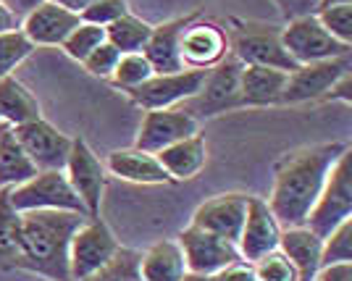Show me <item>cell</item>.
I'll return each mask as SVG.
<instances>
[{
  "instance_id": "836d02e7",
  "label": "cell",
  "mask_w": 352,
  "mask_h": 281,
  "mask_svg": "<svg viewBox=\"0 0 352 281\" xmlns=\"http://www.w3.org/2000/svg\"><path fill=\"white\" fill-rule=\"evenodd\" d=\"M318 21L321 27L334 40L344 45H352V5H331V8H321L318 11Z\"/></svg>"
},
{
  "instance_id": "5b68a950",
  "label": "cell",
  "mask_w": 352,
  "mask_h": 281,
  "mask_svg": "<svg viewBox=\"0 0 352 281\" xmlns=\"http://www.w3.org/2000/svg\"><path fill=\"white\" fill-rule=\"evenodd\" d=\"M229 56H234L242 66H263L294 71L297 63L281 45V30L268 24H242L229 34Z\"/></svg>"
},
{
  "instance_id": "f1b7e54d",
  "label": "cell",
  "mask_w": 352,
  "mask_h": 281,
  "mask_svg": "<svg viewBox=\"0 0 352 281\" xmlns=\"http://www.w3.org/2000/svg\"><path fill=\"white\" fill-rule=\"evenodd\" d=\"M155 74V69L150 66V60L145 58V53H126V56H121L116 63V69H113V74H111V82L121 87L124 92H132L137 89L140 85H145L150 76Z\"/></svg>"
},
{
  "instance_id": "d4e9b609",
  "label": "cell",
  "mask_w": 352,
  "mask_h": 281,
  "mask_svg": "<svg viewBox=\"0 0 352 281\" xmlns=\"http://www.w3.org/2000/svg\"><path fill=\"white\" fill-rule=\"evenodd\" d=\"M43 119L40 113V103L32 95L30 89L24 87L16 76H6L0 79V121L6 126H24L30 121Z\"/></svg>"
},
{
  "instance_id": "83f0119b",
  "label": "cell",
  "mask_w": 352,
  "mask_h": 281,
  "mask_svg": "<svg viewBox=\"0 0 352 281\" xmlns=\"http://www.w3.org/2000/svg\"><path fill=\"white\" fill-rule=\"evenodd\" d=\"M19 232L21 213L8 203V190H0V268H16L19 263Z\"/></svg>"
},
{
  "instance_id": "f6af8a7d",
  "label": "cell",
  "mask_w": 352,
  "mask_h": 281,
  "mask_svg": "<svg viewBox=\"0 0 352 281\" xmlns=\"http://www.w3.org/2000/svg\"><path fill=\"white\" fill-rule=\"evenodd\" d=\"M331 5H352V0H321V8H331Z\"/></svg>"
},
{
  "instance_id": "277c9868",
  "label": "cell",
  "mask_w": 352,
  "mask_h": 281,
  "mask_svg": "<svg viewBox=\"0 0 352 281\" xmlns=\"http://www.w3.org/2000/svg\"><path fill=\"white\" fill-rule=\"evenodd\" d=\"M8 203L16 213H32V210H72L87 216L82 200L72 190L66 171H37L30 181L8 190ZM89 218V216H87Z\"/></svg>"
},
{
  "instance_id": "4dcf8cb0",
  "label": "cell",
  "mask_w": 352,
  "mask_h": 281,
  "mask_svg": "<svg viewBox=\"0 0 352 281\" xmlns=\"http://www.w3.org/2000/svg\"><path fill=\"white\" fill-rule=\"evenodd\" d=\"M103 43H105L103 27H95V24H87V21H79V24L72 30V34L63 40L60 47H63V53H66L69 58L82 63L95 47H100Z\"/></svg>"
},
{
  "instance_id": "ba28073f",
  "label": "cell",
  "mask_w": 352,
  "mask_h": 281,
  "mask_svg": "<svg viewBox=\"0 0 352 281\" xmlns=\"http://www.w3.org/2000/svg\"><path fill=\"white\" fill-rule=\"evenodd\" d=\"M347 74H352L350 56H339V58L297 66L294 71L287 74L281 105H300V103H313V100H326L329 92L334 89V85Z\"/></svg>"
},
{
  "instance_id": "3957f363",
  "label": "cell",
  "mask_w": 352,
  "mask_h": 281,
  "mask_svg": "<svg viewBox=\"0 0 352 281\" xmlns=\"http://www.w3.org/2000/svg\"><path fill=\"white\" fill-rule=\"evenodd\" d=\"M352 153L347 150L323 184L313 210L308 213V226L316 237L326 239L339 223L352 218Z\"/></svg>"
},
{
  "instance_id": "7c38bea8",
  "label": "cell",
  "mask_w": 352,
  "mask_h": 281,
  "mask_svg": "<svg viewBox=\"0 0 352 281\" xmlns=\"http://www.w3.org/2000/svg\"><path fill=\"white\" fill-rule=\"evenodd\" d=\"M179 247L184 252V263L190 273L197 276H216L221 268L239 260V250L234 242L221 239L200 226H187L179 232Z\"/></svg>"
},
{
  "instance_id": "d6986e66",
  "label": "cell",
  "mask_w": 352,
  "mask_h": 281,
  "mask_svg": "<svg viewBox=\"0 0 352 281\" xmlns=\"http://www.w3.org/2000/svg\"><path fill=\"white\" fill-rule=\"evenodd\" d=\"M279 252L289 260L297 271L300 281H316V273L321 271L323 239L316 237L308 226H289L281 229Z\"/></svg>"
},
{
  "instance_id": "7402d4cb",
  "label": "cell",
  "mask_w": 352,
  "mask_h": 281,
  "mask_svg": "<svg viewBox=\"0 0 352 281\" xmlns=\"http://www.w3.org/2000/svg\"><path fill=\"white\" fill-rule=\"evenodd\" d=\"M284 85H287V71L263 69V66H242V76H239V100H242V108L281 105Z\"/></svg>"
},
{
  "instance_id": "ab89813d",
  "label": "cell",
  "mask_w": 352,
  "mask_h": 281,
  "mask_svg": "<svg viewBox=\"0 0 352 281\" xmlns=\"http://www.w3.org/2000/svg\"><path fill=\"white\" fill-rule=\"evenodd\" d=\"M316 281H352V263L321 266V271L316 273Z\"/></svg>"
},
{
  "instance_id": "4fadbf2b",
  "label": "cell",
  "mask_w": 352,
  "mask_h": 281,
  "mask_svg": "<svg viewBox=\"0 0 352 281\" xmlns=\"http://www.w3.org/2000/svg\"><path fill=\"white\" fill-rule=\"evenodd\" d=\"M197 129H200V121L184 108L147 111L142 124H140L134 148L150 153V155H158L161 150L171 148L174 142H182L192 134H197Z\"/></svg>"
},
{
  "instance_id": "d6a6232c",
  "label": "cell",
  "mask_w": 352,
  "mask_h": 281,
  "mask_svg": "<svg viewBox=\"0 0 352 281\" xmlns=\"http://www.w3.org/2000/svg\"><path fill=\"white\" fill-rule=\"evenodd\" d=\"M323 266H334V263H352V218L339 223L337 229L323 239L321 252Z\"/></svg>"
},
{
  "instance_id": "1f68e13d",
  "label": "cell",
  "mask_w": 352,
  "mask_h": 281,
  "mask_svg": "<svg viewBox=\"0 0 352 281\" xmlns=\"http://www.w3.org/2000/svg\"><path fill=\"white\" fill-rule=\"evenodd\" d=\"M87 281H142V276H140V252L118 247L113 260Z\"/></svg>"
},
{
  "instance_id": "8992f818",
  "label": "cell",
  "mask_w": 352,
  "mask_h": 281,
  "mask_svg": "<svg viewBox=\"0 0 352 281\" xmlns=\"http://www.w3.org/2000/svg\"><path fill=\"white\" fill-rule=\"evenodd\" d=\"M118 239L103 218H87L72 237L69 245V279L87 281L105 268L118 252Z\"/></svg>"
},
{
  "instance_id": "f546056e",
  "label": "cell",
  "mask_w": 352,
  "mask_h": 281,
  "mask_svg": "<svg viewBox=\"0 0 352 281\" xmlns=\"http://www.w3.org/2000/svg\"><path fill=\"white\" fill-rule=\"evenodd\" d=\"M34 45L27 40L21 30L0 34V79L14 76V71L32 56Z\"/></svg>"
},
{
  "instance_id": "5bb4252c",
  "label": "cell",
  "mask_w": 352,
  "mask_h": 281,
  "mask_svg": "<svg viewBox=\"0 0 352 281\" xmlns=\"http://www.w3.org/2000/svg\"><path fill=\"white\" fill-rule=\"evenodd\" d=\"M14 132L37 171H63L66 168L69 153H72V137L58 132L50 121H30L24 126H16Z\"/></svg>"
},
{
  "instance_id": "ffe728a7",
  "label": "cell",
  "mask_w": 352,
  "mask_h": 281,
  "mask_svg": "<svg viewBox=\"0 0 352 281\" xmlns=\"http://www.w3.org/2000/svg\"><path fill=\"white\" fill-rule=\"evenodd\" d=\"M192 19L195 16H184V19H174V21L153 27V34L142 53L150 60V66L155 69V74H171V71L184 69L179 45H182V34L187 30V24H192Z\"/></svg>"
},
{
  "instance_id": "d590c367",
  "label": "cell",
  "mask_w": 352,
  "mask_h": 281,
  "mask_svg": "<svg viewBox=\"0 0 352 281\" xmlns=\"http://www.w3.org/2000/svg\"><path fill=\"white\" fill-rule=\"evenodd\" d=\"M124 14H129V11H126V0H95L79 19L105 30V27H111V24H113L116 19H121Z\"/></svg>"
},
{
  "instance_id": "7a4b0ae2",
  "label": "cell",
  "mask_w": 352,
  "mask_h": 281,
  "mask_svg": "<svg viewBox=\"0 0 352 281\" xmlns=\"http://www.w3.org/2000/svg\"><path fill=\"white\" fill-rule=\"evenodd\" d=\"M87 221V216L72 210H32L21 213L19 232V263L30 273L50 281L69 279V245L74 232Z\"/></svg>"
},
{
  "instance_id": "ee69618b",
  "label": "cell",
  "mask_w": 352,
  "mask_h": 281,
  "mask_svg": "<svg viewBox=\"0 0 352 281\" xmlns=\"http://www.w3.org/2000/svg\"><path fill=\"white\" fill-rule=\"evenodd\" d=\"M3 3H6V5H8L19 19H24V16L30 14V11H34L43 0H3Z\"/></svg>"
},
{
  "instance_id": "4316f807",
  "label": "cell",
  "mask_w": 352,
  "mask_h": 281,
  "mask_svg": "<svg viewBox=\"0 0 352 281\" xmlns=\"http://www.w3.org/2000/svg\"><path fill=\"white\" fill-rule=\"evenodd\" d=\"M153 34V24L142 21L140 16L124 14L111 27H105V43H111L121 56L126 53H142L147 40Z\"/></svg>"
},
{
  "instance_id": "8fae6325",
  "label": "cell",
  "mask_w": 352,
  "mask_h": 281,
  "mask_svg": "<svg viewBox=\"0 0 352 281\" xmlns=\"http://www.w3.org/2000/svg\"><path fill=\"white\" fill-rule=\"evenodd\" d=\"M63 171H66V179H69L76 197L82 200L89 218H100L108 171H105V163L95 155V150L89 148L82 137L72 139V153H69V161H66Z\"/></svg>"
},
{
  "instance_id": "ac0fdd59",
  "label": "cell",
  "mask_w": 352,
  "mask_h": 281,
  "mask_svg": "<svg viewBox=\"0 0 352 281\" xmlns=\"http://www.w3.org/2000/svg\"><path fill=\"white\" fill-rule=\"evenodd\" d=\"M79 21L82 19L76 14H69V11H63L58 5L43 0L34 11H30V14L21 19V27L19 30L27 34V40L34 47L37 45H43V47H60L63 40L72 34V30Z\"/></svg>"
},
{
  "instance_id": "7bdbcfd3",
  "label": "cell",
  "mask_w": 352,
  "mask_h": 281,
  "mask_svg": "<svg viewBox=\"0 0 352 281\" xmlns=\"http://www.w3.org/2000/svg\"><path fill=\"white\" fill-rule=\"evenodd\" d=\"M47 3L58 5V8H63V11H69V14L82 16V14H85V11L89 8V5L95 3V0H47Z\"/></svg>"
},
{
  "instance_id": "cb8c5ba5",
  "label": "cell",
  "mask_w": 352,
  "mask_h": 281,
  "mask_svg": "<svg viewBox=\"0 0 352 281\" xmlns=\"http://www.w3.org/2000/svg\"><path fill=\"white\" fill-rule=\"evenodd\" d=\"M190 271L184 263V252L176 239H161L140 255L142 281H184Z\"/></svg>"
},
{
  "instance_id": "52a82bcc",
  "label": "cell",
  "mask_w": 352,
  "mask_h": 281,
  "mask_svg": "<svg viewBox=\"0 0 352 281\" xmlns=\"http://www.w3.org/2000/svg\"><path fill=\"white\" fill-rule=\"evenodd\" d=\"M281 45L297 66L350 56L352 50V45L339 43L323 30L318 16H302V19L287 21V27H281Z\"/></svg>"
},
{
  "instance_id": "9c48e42d",
  "label": "cell",
  "mask_w": 352,
  "mask_h": 281,
  "mask_svg": "<svg viewBox=\"0 0 352 281\" xmlns=\"http://www.w3.org/2000/svg\"><path fill=\"white\" fill-rule=\"evenodd\" d=\"M239 76H242V63L234 56H226L213 69H208L203 87L190 103H184V111H190L192 116L197 119V116H219V113H226V111L242 108Z\"/></svg>"
},
{
  "instance_id": "c3c4849f",
  "label": "cell",
  "mask_w": 352,
  "mask_h": 281,
  "mask_svg": "<svg viewBox=\"0 0 352 281\" xmlns=\"http://www.w3.org/2000/svg\"><path fill=\"white\" fill-rule=\"evenodd\" d=\"M255 281H258V279H255Z\"/></svg>"
},
{
  "instance_id": "8d00e7d4",
  "label": "cell",
  "mask_w": 352,
  "mask_h": 281,
  "mask_svg": "<svg viewBox=\"0 0 352 281\" xmlns=\"http://www.w3.org/2000/svg\"><path fill=\"white\" fill-rule=\"evenodd\" d=\"M118 58H121V53H118L116 47H113L111 43H103L100 47H95L87 58L82 60V66L87 69L89 74L103 76V79H111V74H113V69H116Z\"/></svg>"
},
{
  "instance_id": "2e32d148",
  "label": "cell",
  "mask_w": 352,
  "mask_h": 281,
  "mask_svg": "<svg viewBox=\"0 0 352 281\" xmlns=\"http://www.w3.org/2000/svg\"><path fill=\"white\" fill-rule=\"evenodd\" d=\"M248 207H250V194H242V192L216 194V197L206 200L203 205H197L190 223L236 245L239 232H242V223L248 218Z\"/></svg>"
},
{
  "instance_id": "74e56055",
  "label": "cell",
  "mask_w": 352,
  "mask_h": 281,
  "mask_svg": "<svg viewBox=\"0 0 352 281\" xmlns=\"http://www.w3.org/2000/svg\"><path fill=\"white\" fill-rule=\"evenodd\" d=\"M274 3L287 21L302 19V16H316L321 8V0H274Z\"/></svg>"
},
{
  "instance_id": "bcb514c9",
  "label": "cell",
  "mask_w": 352,
  "mask_h": 281,
  "mask_svg": "<svg viewBox=\"0 0 352 281\" xmlns=\"http://www.w3.org/2000/svg\"><path fill=\"white\" fill-rule=\"evenodd\" d=\"M184 281H213V276H197V273H187Z\"/></svg>"
},
{
  "instance_id": "6da1fadb",
  "label": "cell",
  "mask_w": 352,
  "mask_h": 281,
  "mask_svg": "<svg viewBox=\"0 0 352 281\" xmlns=\"http://www.w3.org/2000/svg\"><path fill=\"white\" fill-rule=\"evenodd\" d=\"M344 142H323L287 153L274 171V187L268 194V207L281 223V229L305 226L308 213L321 194L326 179L337 161L347 153Z\"/></svg>"
},
{
  "instance_id": "44dd1931",
  "label": "cell",
  "mask_w": 352,
  "mask_h": 281,
  "mask_svg": "<svg viewBox=\"0 0 352 281\" xmlns=\"http://www.w3.org/2000/svg\"><path fill=\"white\" fill-rule=\"evenodd\" d=\"M105 171L111 177L121 179V181H132V184H171V179L163 171L158 158L137 148L108 153Z\"/></svg>"
},
{
  "instance_id": "60d3db41",
  "label": "cell",
  "mask_w": 352,
  "mask_h": 281,
  "mask_svg": "<svg viewBox=\"0 0 352 281\" xmlns=\"http://www.w3.org/2000/svg\"><path fill=\"white\" fill-rule=\"evenodd\" d=\"M21 27V19L0 0V34H6V32H14V30H19Z\"/></svg>"
},
{
  "instance_id": "e0dca14e",
  "label": "cell",
  "mask_w": 352,
  "mask_h": 281,
  "mask_svg": "<svg viewBox=\"0 0 352 281\" xmlns=\"http://www.w3.org/2000/svg\"><path fill=\"white\" fill-rule=\"evenodd\" d=\"M179 53H182L184 69L208 71L229 56V34L213 21L187 24V30L182 34Z\"/></svg>"
},
{
  "instance_id": "9a60e30c",
  "label": "cell",
  "mask_w": 352,
  "mask_h": 281,
  "mask_svg": "<svg viewBox=\"0 0 352 281\" xmlns=\"http://www.w3.org/2000/svg\"><path fill=\"white\" fill-rule=\"evenodd\" d=\"M281 239V223L276 221V216L271 213V207L263 197H250L248 218L242 223V232L236 239V250L239 258L255 263L268 252L279 250Z\"/></svg>"
},
{
  "instance_id": "30bf717a",
  "label": "cell",
  "mask_w": 352,
  "mask_h": 281,
  "mask_svg": "<svg viewBox=\"0 0 352 281\" xmlns=\"http://www.w3.org/2000/svg\"><path fill=\"white\" fill-rule=\"evenodd\" d=\"M208 71L200 69H182L171 74H153L145 85L129 92L134 103L145 111H166V108H179L190 103L192 98L200 92L206 82Z\"/></svg>"
},
{
  "instance_id": "e575fe53",
  "label": "cell",
  "mask_w": 352,
  "mask_h": 281,
  "mask_svg": "<svg viewBox=\"0 0 352 281\" xmlns=\"http://www.w3.org/2000/svg\"><path fill=\"white\" fill-rule=\"evenodd\" d=\"M252 268H255V279L258 281H300L294 266L279 250L263 255L261 260L252 263Z\"/></svg>"
},
{
  "instance_id": "603a6c76",
  "label": "cell",
  "mask_w": 352,
  "mask_h": 281,
  "mask_svg": "<svg viewBox=\"0 0 352 281\" xmlns=\"http://www.w3.org/2000/svg\"><path fill=\"white\" fill-rule=\"evenodd\" d=\"M158 163L163 166V171L168 174L171 181H187V179H195L203 168H206L208 161V145L203 134H192L182 142H174L171 148L161 150L158 155Z\"/></svg>"
},
{
  "instance_id": "484cf974",
  "label": "cell",
  "mask_w": 352,
  "mask_h": 281,
  "mask_svg": "<svg viewBox=\"0 0 352 281\" xmlns=\"http://www.w3.org/2000/svg\"><path fill=\"white\" fill-rule=\"evenodd\" d=\"M37 174L11 126H0V190H14Z\"/></svg>"
},
{
  "instance_id": "f35d334b",
  "label": "cell",
  "mask_w": 352,
  "mask_h": 281,
  "mask_svg": "<svg viewBox=\"0 0 352 281\" xmlns=\"http://www.w3.org/2000/svg\"><path fill=\"white\" fill-rule=\"evenodd\" d=\"M213 281H255V268H252V263H248V260H234V263H229V266H223L213 276Z\"/></svg>"
},
{
  "instance_id": "7dc6e473",
  "label": "cell",
  "mask_w": 352,
  "mask_h": 281,
  "mask_svg": "<svg viewBox=\"0 0 352 281\" xmlns=\"http://www.w3.org/2000/svg\"><path fill=\"white\" fill-rule=\"evenodd\" d=\"M0 126H3V121H0Z\"/></svg>"
},
{
  "instance_id": "b9f144b4",
  "label": "cell",
  "mask_w": 352,
  "mask_h": 281,
  "mask_svg": "<svg viewBox=\"0 0 352 281\" xmlns=\"http://www.w3.org/2000/svg\"><path fill=\"white\" fill-rule=\"evenodd\" d=\"M350 87H352L350 74H347V76H342V79H339L337 85H334V89L329 92V98H326V100H342V103H350V100H352Z\"/></svg>"
}]
</instances>
